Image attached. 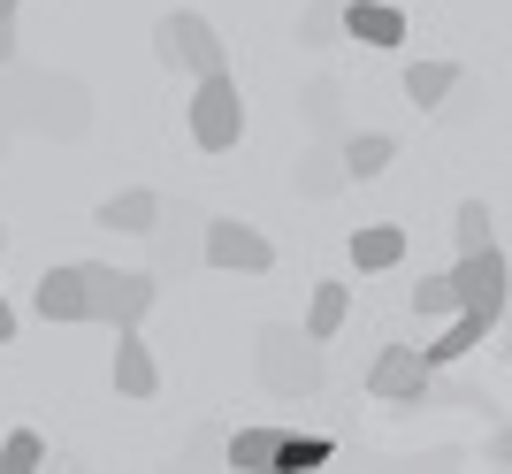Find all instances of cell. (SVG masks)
I'll return each mask as SVG.
<instances>
[{"mask_svg":"<svg viewBox=\"0 0 512 474\" xmlns=\"http://www.w3.org/2000/svg\"><path fill=\"white\" fill-rule=\"evenodd\" d=\"M490 199H459V215H451V245H459V253H474V245H497L490 237Z\"/></svg>","mask_w":512,"mask_h":474,"instance_id":"17","label":"cell"},{"mask_svg":"<svg viewBox=\"0 0 512 474\" xmlns=\"http://www.w3.org/2000/svg\"><path fill=\"white\" fill-rule=\"evenodd\" d=\"M0 253H8V222H0Z\"/></svg>","mask_w":512,"mask_h":474,"instance_id":"28","label":"cell"},{"mask_svg":"<svg viewBox=\"0 0 512 474\" xmlns=\"http://www.w3.org/2000/svg\"><path fill=\"white\" fill-rule=\"evenodd\" d=\"M490 329H497V314H482V306H459V314H451V322L436 329L421 352H428V367H451V360H467V352L482 345Z\"/></svg>","mask_w":512,"mask_h":474,"instance_id":"10","label":"cell"},{"mask_svg":"<svg viewBox=\"0 0 512 474\" xmlns=\"http://www.w3.org/2000/svg\"><path fill=\"white\" fill-rule=\"evenodd\" d=\"M428 375H436V367H428L421 345H383V352H375V367H367V390L390 398V406H421Z\"/></svg>","mask_w":512,"mask_h":474,"instance_id":"6","label":"cell"},{"mask_svg":"<svg viewBox=\"0 0 512 474\" xmlns=\"http://www.w3.org/2000/svg\"><path fill=\"white\" fill-rule=\"evenodd\" d=\"M337 161H344V176H352V184H375V176L398 161V138H390V130H352V138L337 146Z\"/></svg>","mask_w":512,"mask_h":474,"instance_id":"13","label":"cell"},{"mask_svg":"<svg viewBox=\"0 0 512 474\" xmlns=\"http://www.w3.org/2000/svg\"><path fill=\"white\" fill-rule=\"evenodd\" d=\"M413 314H421V322H451V314H459L451 276H421V283H413Z\"/></svg>","mask_w":512,"mask_h":474,"instance_id":"20","label":"cell"},{"mask_svg":"<svg viewBox=\"0 0 512 474\" xmlns=\"http://www.w3.org/2000/svg\"><path fill=\"white\" fill-rule=\"evenodd\" d=\"M276 444H283V429H237L230 436V467H276Z\"/></svg>","mask_w":512,"mask_h":474,"instance_id":"18","label":"cell"},{"mask_svg":"<svg viewBox=\"0 0 512 474\" xmlns=\"http://www.w3.org/2000/svg\"><path fill=\"white\" fill-rule=\"evenodd\" d=\"M115 390H123V398H153V390H161V367H153L138 329H115Z\"/></svg>","mask_w":512,"mask_h":474,"instance_id":"12","label":"cell"},{"mask_svg":"<svg viewBox=\"0 0 512 474\" xmlns=\"http://www.w3.org/2000/svg\"><path fill=\"white\" fill-rule=\"evenodd\" d=\"M344 39L375 46V54L406 46V8H390V0H344Z\"/></svg>","mask_w":512,"mask_h":474,"instance_id":"9","label":"cell"},{"mask_svg":"<svg viewBox=\"0 0 512 474\" xmlns=\"http://www.w3.org/2000/svg\"><path fill=\"white\" fill-rule=\"evenodd\" d=\"M398 260H406V230H398V222H360V230H352V268H360V276H383Z\"/></svg>","mask_w":512,"mask_h":474,"instance_id":"14","label":"cell"},{"mask_svg":"<svg viewBox=\"0 0 512 474\" xmlns=\"http://www.w3.org/2000/svg\"><path fill=\"white\" fill-rule=\"evenodd\" d=\"M46 322H92V299H85V260H69V268H46L39 291H31Z\"/></svg>","mask_w":512,"mask_h":474,"instance_id":"8","label":"cell"},{"mask_svg":"<svg viewBox=\"0 0 512 474\" xmlns=\"http://www.w3.org/2000/svg\"><path fill=\"white\" fill-rule=\"evenodd\" d=\"M16 8H23V0H0V23H16Z\"/></svg>","mask_w":512,"mask_h":474,"instance_id":"27","label":"cell"},{"mask_svg":"<svg viewBox=\"0 0 512 474\" xmlns=\"http://www.w3.org/2000/svg\"><path fill=\"white\" fill-rule=\"evenodd\" d=\"M100 230H123V237H146V230H161V192H146V184H130V192H115V199H100Z\"/></svg>","mask_w":512,"mask_h":474,"instance_id":"11","label":"cell"},{"mask_svg":"<svg viewBox=\"0 0 512 474\" xmlns=\"http://www.w3.org/2000/svg\"><path fill=\"white\" fill-rule=\"evenodd\" d=\"M337 31H344V0H314V8L299 16V39L306 46H329Z\"/></svg>","mask_w":512,"mask_h":474,"instance_id":"21","label":"cell"},{"mask_svg":"<svg viewBox=\"0 0 512 474\" xmlns=\"http://www.w3.org/2000/svg\"><path fill=\"white\" fill-rule=\"evenodd\" d=\"M260 375H268L276 398H291V390H321V345L306 337V329H291V322H268V329H260Z\"/></svg>","mask_w":512,"mask_h":474,"instance_id":"4","label":"cell"},{"mask_svg":"<svg viewBox=\"0 0 512 474\" xmlns=\"http://www.w3.org/2000/svg\"><path fill=\"white\" fill-rule=\"evenodd\" d=\"M8 54H16V23H0V62H8Z\"/></svg>","mask_w":512,"mask_h":474,"instance_id":"26","label":"cell"},{"mask_svg":"<svg viewBox=\"0 0 512 474\" xmlns=\"http://www.w3.org/2000/svg\"><path fill=\"white\" fill-rule=\"evenodd\" d=\"M46 459V444H39V429H16L8 444H0V474H31Z\"/></svg>","mask_w":512,"mask_h":474,"instance_id":"22","label":"cell"},{"mask_svg":"<svg viewBox=\"0 0 512 474\" xmlns=\"http://www.w3.org/2000/svg\"><path fill=\"white\" fill-rule=\"evenodd\" d=\"M85 299H92V322L138 329L153 314V276H138V268H107V260H85Z\"/></svg>","mask_w":512,"mask_h":474,"instance_id":"3","label":"cell"},{"mask_svg":"<svg viewBox=\"0 0 512 474\" xmlns=\"http://www.w3.org/2000/svg\"><path fill=\"white\" fill-rule=\"evenodd\" d=\"M153 54H161L169 69H184V77L230 69V54H222V39H214V23L199 16V8H169V16L153 23Z\"/></svg>","mask_w":512,"mask_h":474,"instance_id":"2","label":"cell"},{"mask_svg":"<svg viewBox=\"0 0 512 474\" xmlns=\"http://www.w3.org/2000/svg\"><path fill=\"white\" fill-rule=\"evenodd\" d=\"M490 467H512V429H505V436H490Z\"/></svg>","mask_w":512,"mask_h":474,"instance_id":"24","label":"cell"},{"mask_svg":"<svg viewBox=\"0 0 512 474\" xmlns=\"http://www.w3.org/2000/svg\"><path fill=\"white\" fill-rule=\"evenodd\" d=\"M184 123H192V146H199V153H230L237 138H245V100H237V77H230V69L192 77Z\"/></svg>","mask_w":512,"mask_h":474,"instance_id":"1","label":"cell"},{"mask_svg":"<svg viewBox=\"0 0 512 474\" xmlns=\"http://www.w3.org/2000/svg\"><path fill=\"white\" fill-rule=\"evenodd\" d=\"M329 452H337L329 436H283V444H276V467H268V474H306V467H321Z\"/></svg>","mask_w":512,"mask_h":474,"instance_id":"19","label":"cell"},{"mask_svg":"<svg viewBox=\"0 0 512 474\" xmlns=\"http://www.w3.org/2000/svg\"><path fill=\"white\" fill-rule=\"evenodd\" d=\"M459 85H467V69H459V62H413L406 69V100H413V108H451V92H459Z\"/></svg>","mask_w":512,"mask_h":474,"instance_id":"15","label":"cell"},{"mask_svg":"<svg viewBox=\"0 0 512 474\" xmlns=\"http://www.w3.org/2000/svg\"><path fill=\"white\" fill-rule=\"evenodd\" d=\"M299 184H306V192H337V184H352V176H344V161H337V153H306Z\"/></svg>","mask_w":512,"mask_h":474,"instance_id":"23","label":"cell"},{"mask_svg":"<svg viewBox=\"0 0 512 474\" xmlns=\"http://www.w3.org/2000/svg\"><path fill=\"white\" fill-rule=\"evenodd\" d=\"M199 253H207V268H237V276H268V268H276V245H268V237L253 230V222H207V245H199Z\"/></svg>","mask_w":512,"mask_h":474,"instance_id":"7","label":"cell"},{"mask_svg":"<svg viewBox=\"0 0 512 474\" xmlns=\"http://www.w3.org/2000/svg\"><path fill=\"white\" fill-rule=\"evenodd\" d=\"M0 345H16V306L0 299Z\"/></svg>","mask_w":512,"mask_h":474,"instance_id":"25","label":"cell"},{"mask_svg":"<svg viewBox=\"0 0 512 474\" xmlns=\"http://www.w3.org/2000/svg\"><path fill=\"white\" fill-rule=\"evenodd\" d=\"M344 314H352V291H344V283H314V299H306V337L329 345L344 329Z\"/></svg>","mask_w":512,"mask_h":474,"instance_id":"16","label":"cell"},{"mask_svg":"<svg viewBox=\"0 0 512 474\" xmlns=\"http://www.w3.org/2000/svg\"><path fill=\"white\" fill-rule=\"evenodd\" d=\"M451 291H459V306H482V314H497V322H505L512 260L497 253V245H474V253H459V260H451Z\"/></svg>","mask_w":512,"mask_h":474,"instance_id":"5","label":"cell"}]
</instances>
